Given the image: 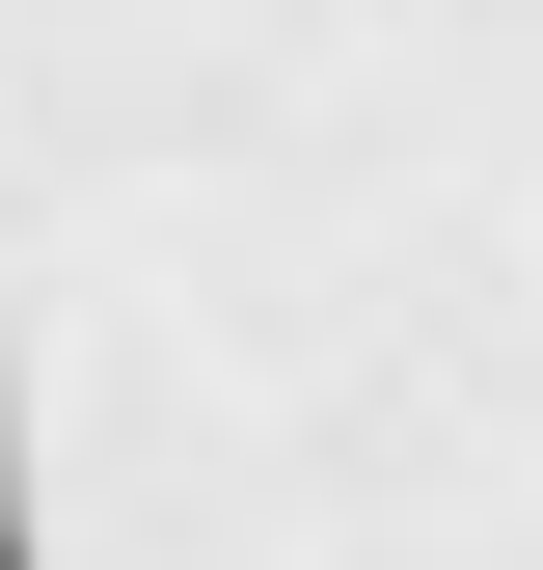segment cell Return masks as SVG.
<instances>
[{
  "mask_svg": "<svg viewBox=\"0 0 543 570\" xmlns=\"http://www.w3.org/2000/svg\"><path fill=\"white\" fill-rule=\"evenodd\" d=\"M0 570H543V0H0Z\"/></svg>",
  "mask_w": 543,
  "mask_h": 570,
  "instance_id": "obj_1",
  "label": "cell"
}]
</instances>
